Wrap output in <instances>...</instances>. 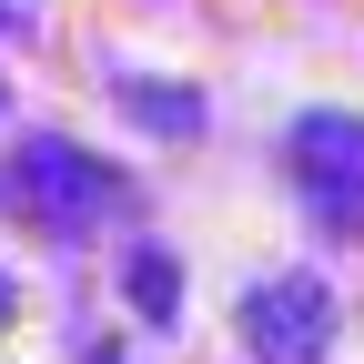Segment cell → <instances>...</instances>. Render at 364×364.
<instances>
[{
    "instance_id": "1",
    "label": "cell",
    "mask_w": 364,
    "mask_h": 364,
    "mask_svg": "<svg viewBox=\"0 0 364 364\" xmlns=\"http://www.w3.org/2000/svg\"><path fill=\"white\" fill-rule=\"evenodd\" d=\"M11 203H21L51 243H81V233H102V213H132V182H122L102 152L61 142V132H31V142L11 152Z\"/></svg>"
},
{
    "instance_id": "2",
    "label": "cell",
    "mask_w": 364,
    "mask_h": 364,
    "mask_svg": "<svg viewBox=\"0 0 364 364\" xmlns=\"http://www.w3.org/2000/svg\"><path fill=\"white\" fill-rule=\"evenodd\" d=\"M284 172H294V193L314 203V223L324 233H364V122L354 112H304L294 122V142H284Z\"/></svg>"
},
{
    "instance_id": "3",
    "label": "cell",
    "mask_w": 364,
    "mask_h": 364,
    "mask_svg": "<svg viewBox=\"0 0 364 364\" xmlns=\"http://www.w3.org/2000/svg\"><path fill=\"white\" fill-rule=\"evenodd\" d=\"M243 344H253V364H324V344H334L324 273H273V284H253L243 294Z\"/></svg>"
},
{
    "instance_id": "4",
    "label": "cell",
    "mask_w": 364,
    "mask_h": 364,
    "mask_svg": "<svg viewBox=\"0 0 364 364\" xmlns=\"http://www.w3.org/2000/svg\"><path fill=\"white\" fill-rule=\"evenodd\" d=\"M112 91H122V112H142L152 132H172V142H182V132H203V102H193V91H162V81H142V71L112 81Z\"/></svg>"
},
{
    "instance_id": "5",
    "label": "cell",
    "mask_w": 364,
    "mask_h": 364,
    "mask_svg": "<svg viewBox=\"0 0 364 364\" xmlns=\"http://www.w3.org/2000/svg\"><path fill=\"white\" fill-rule=\"evenodd\" d=\"M172 294H182V284H172V263H162V253H132V304H142L152 324L172 314Z\"/></svg>"
},
{
    "instance_id": "6",
    "label": "cell",
    "mask_w": 364,
    "mask_h": 364,
    "mask_svg": "<svg viewBox=\"0 0 364 364\" xmlns=\"http://www.w3.org/2000/svg\"><path fill=\"white\" fill-rule=\"evenodd\" d=\"M11 304H21V294H11V273H0V324H11Z\"/></svg>"
}]
</instances>
